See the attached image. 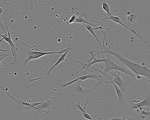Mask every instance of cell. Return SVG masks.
<instances>
[{
	"label": "cell",
	"instance_id": "7c38bea8",
	"mask_svg": "<svg viewBox=\"0 0 150 120\" xmlns=\"http://www.w3.org/2000/svg\"><path fill=\"white\" fill-rule=\"evenodd\" d=\"M72 49H70L68 50L65 52L64 53L59 59L57 62L53 65V66L50 69L47 73V76L48 77L50 76V74L51 71L56 66H57L58 64L61 63L63 61H65L68 65L70 66L71 68L74 71V72H75L74 69L72 68V67L67 61L65 59L66 56L68 52H69Z\"/></svg>",
	"mask_w": 150,
	"mask_h": 120
},
{
	"label": "cell",
	"instance_id": "9c48e42d",
	"mask_svg": "<svg viewBox=\"0 0 150 120\" xmlns=\"http://www.w3.org/2000/svg\"><path fill=\"white\" fill-rule=\"evenodd\" d=\"M108 72L114 76V77H112V78H114L113 80L112 81L118 85L119 87V88L124 94L126 90V84L122 80L120 77L121 73L118 72L117 74H115L114 72L113 73L110 71H108Z\"/></svg>",
	"mask_w": 150,
	"mask_h": 120
},
{
	"label": "cell",
	"instance_id": "4316f807",
	"mask_svg": "<svg viewBox=\"0 0 150 120\" xmlns=\"http://www.w3.org/2000/svg\"><path fill=\"white\" fill-rule=\"evenodd\" d=\"M15 19H11V20H10V22L11 23H13V22L14 21V20Z\"/></svg>",
	"mask_w": 150,
	"mask_h": 120
},
{
	"label": "cell",
	"instance_id": "d6986e66",
	"mask_svg": "<svg viewBox=\"0 0 150 120\" xmlns=\"http://www.w3.org/2000/svg\"><path fill=\"white\" fill-rule=\"evenodd\" d=\"M0 28L3 30L4 34H7V29L4 27V24L3 23L0 19Z\"/></svg>",
	"mask_w": 150,
	"mask_h": 120
},
{
	"label": "cell",
	"instance_id": "52a82bcc",
	"mask_svg": "<svg viewBox=\"0 0 150 120\" xmlns=\"http://www.w3.org/2000/svg\"><path fill=\"white\" fill-rule=\"evenodd\" d=\"M93 68V70L91 72L88 73L86 75H83L79 77L77 75V78L79 80H84L88 78H93L95 79L99 82H100L101 83H103L105 79L103 78L102 76L101 75L102 73L99 71H95L93 68V67H92Z\"/></svg>",
	"mask_w": 150,
	"mask_h": 120
},
{
	"label": "cell",
	"instance_id": "ac0fdd59",
	"mask_svg": "<svg viewBox=\"0 0 150 120\" xmlns=\"http://www.w3.org/2000/svg\"><path fill=\"white\" fill-rule=\"evenodd\" d=\"M79 79L77 78L73 80L70 81H68L67 82H66L65 81H64L62 83V84L61 85V87H63V88H64L66 86H67L69 85L72 84L74 82L78 80Z\"/></svg>",
	"mask_w": 150,
	"mask_h": 120
},
{
	"label": "cell",
	"instance_id": "6da1fadb",
	"mask_svg": "<svg viewBox=\"0 0 150 120\" xmlns=\"http://www.w3.org/2000/svg\"><path fill=\"white\" fill-rule=\"evenodd\" d=\"M113 51L107 47L103 52L104 54H111L115 56L123 64L131 69L137 75H141L146 77L148 82L150 81V70L147 67L132 62L124 58L117 52Z\"/></svg>",
	"mask_w": 150,
	"mask_h": 120
},
{
	"label": "cell",
	"instance_id": "d4e9b609",
	"mask_svg": "<svg viewBox=\"0 0 150 120\" xmlns=\"http://www.w3.org/2000/svg\"><path fill=\"white\" fill-rule=\"evenodd\" d=\"M4 8L2 7H0V15L3 13L4 11Z\"/></svg>",
	"mask_w": 150,
	"mask_h": 120
},
{
	"label": "cell",
	"instance_id": "5b68a950",
	"mask_svg": "<svg viewBox=\"0 0 150 120\" xmlns=\"http://www.w3.org/2000/svg\"><path fill=\"white\" fill-rule=\"evenodd\" d=\"M3 14L6 26L8 37H4L2 35L0 34V36H1L2 38L7 42L8 44V45L9 46L11 49L12 55L13 57V62L9 63V64L14 65L15 63H17L19 59L18 56V46L17 44H14L11 40V36L6 23L4 13V12Z\"/></svg>",
	"mask_w": 150,
	"mask_h": 120
},
{
	"label": "cell",
	"instance_id": "44dd1931",
	"mask_svg": "<svg viewBox=\"0 0 150 120\" xmlns=\"http://www.w3.org/2000/svg\"><path fill=\"white\" fill-rule=\"evenodd\" d=\"M83 116L86 119L89 120H94L91 116L88 114L86 112H82Z\"/></svg>",
	"mask_w": 150,
	"mask_h": 120
},
{
	"label": "cell",
	"instance_id": "7a4b0ae2",
	"mask_svg": "<svg viewBox=\"0 0 150 120\" xmlns=\"http://www.w3.org/2000/svg\"><path fill=\"white\" fill-rule=\"evenodd\" d=\"M81 81V80H79L72 84L67 86L71 93L74 100L88 97L93 93L94 88L101 83L100 82H99L90 89L83 88L80 86Z\"/></svg>",
	"mask_w": 150,
	"mask_h": 120
},
{
	"label": "cell",
	"instance_id": "277c9868",
	"mask_svg": "<svg viewBox=\"0 0 150 120\" xmlns=\"http://www.w3.org/2000/svg\"><path fill=\"white\" fill-rule=\"evenodd\" d=\"M107 58L104 59V62L105 64V67H104L101 64H100L101 68H103L104 70L102 71L104 73L110 70H118L122 72L127 75H130L134 78L135 80L137 81V79L136 77V75H135L132 71L128 69L123 67L118 66L114 63L112 60H111L109 57V54H106Z\"/></svg>",
	"mask_w": 150,
	"mask_h": 120
},
{
	"label": "cell",
	"instance_id": "7402d4cb",
	"mask_svg": "<svg viewBox=\"0 0 150 120\" xmlns=\"http://www.w3.org/2000/svg\"><path fill=\"white\" fill-rule=\"evenodd\" d=\"M9 55L8 54L5 53L2 54H0V68H1L0 65L2 60L6 57ZM0 74H2V73H0Z\"/></svg>",
	"mask_w": 150,
	"mask_h": 120
},
{
	"label": "cell",
	"instance_id": "3957f363",
	"mask_svg": "<svg viewBox=\"0 0 150 120\" xmlns=\"http://www.w3.org/2000/svg\"><path fill=\"white\" fill-rule=\"evenodd\" d=\"M21 44L25 45L40 51H34L29 49H28L27 52L26 56L23 63V66H25L27 63L30 60L37 59L42 56L47 54L55 53H64L68 50L70 49H72V46L69 42V44H67V47L66 49L59 51L48 52H43L40 50L23 42H21Z\"/></svg>",
	"mask_w": 150,
	"mask_h": 120
},
{
	"label": "cell",
	"instance_id": "ba28073f",
	"mask_svg": "<svg viewBox=\"0 0 150 120\" xmlns=\"http://www.w3.org/2000/svg\"><path fill=\"white\" fill-rule=\"evenodd\" d=\"M63 88H62L57 94L53 96L52 98L49 100L45 102L40 104L38 105V107H37L38 109L41 110L42 112H46L47 114H49V113L46 112V110H49L50 109H58V107H57L54 102H52V99L60 92V91Z\"/></svg>",
	"mask_w": 150,
	"mask_h": 120
},
{
	"label": "cell",
	"instance_id": "8992f818",
	"mask_svg": "<svg viewBox=\"0 0 150 120\" xmlns=\"http://www.w3.org/2000/svg\"><path fill=\"white\" fill-rule=\"evenodd\" d=\"M102 14L105 17L102 19L101 20H103L105 19H109L112 20V21H114V22L116 23H118L121 25L125 28H127V29L129 30L130 31H131L135 35L139 37L144 42L145 44L146 45V47L148 48V46L147 44V42L148 41H145L141 37H140L134 30L129 27L127 25H125L122 21L120 20L119 16H114V15H107L103 13H102Z\"/></svg>",
	"mask_w": 150,
	"mask_h": 120
},
{
	"label": "cell",
	"instance_id": "e0dca14e",
	"mask_svg": "<svg viewBox=\"0 0 150 120\" xmlns=\"http://www.w3.org/2000/svg\"><path fill=\"white\" fill-rule=\"evenodd\" d=\"M146 108L147 110V111H145L144 110H142L141 111V116L140 117H141L142 119H144L146 117H150V111L149 110L148 107Z\"/></svg>",
	"mask_w": 150,
	"mask_h": 120
},
{
	"label": "cell",
	"instance_id": "5bb4252c",
	"mask_svg": "<svg viewBox=\"0 0 150 120\" xmlns=\"http://www.w3.org/2000/svg\"><path fill=\"white\" fill-rule=\"evenodd\" d=\"M127 19L128 22L131 23H133L135 22L137 17L135 14L130 11H128L127 13Z\"/></svg>",
	"mask_w": 150,
	"mask_h": 120
},
{
	"label": "cell",
	"instance_id": "4fadbf2b",
	"mask_svg": "<svg viewBox=\"0 0 150 120\" xmlns=\"http://www.w3.org/2000/svg\"><path fill=\"white\" fill-rule=\"evenodd\" d=\"M106 83H110L114 87L117 93L118 97V101L120 102H123L124 100V95L122 92L121 90L117 86V85L114 83L112 81H108Z\"/></svg>",
	"mask_w": 150,
	"mask_h": 120
},
{
	"label": "cell",
	"instance_id": "83f0119b",
	"mask_svg": "<svg viewBox=\"0 0 150 120\" xmlns=\"http://www.w3.org/2000/svg\"><path fill=\"white\" fill-rule=\"evenodd\" d=\"M0 88L2 90L3 89V88L0 85Z\"/></svg>",
	"mask_w": 150,
	"mask_h": 120
},
{
	"label": "cell",
	"instance_id": "cb8c5ba5",
	"mask_svg": "<svg viewBox=\"0 0 150 120\" xmlns=\"http://www.w3.org/2000/svg\"><path fill=\"white\" fill-rule=\"evenodd\" d=\"M3 39H4L3 38H1V39L0 40V44L1 42L4 43L5 42H4V41H3ZM0 51L7 52V51H8V50H4V49H2L0 48Z\"/></svg>",
	"mask_w": 150,
	"mask_h": 120
},
{
	"label": "cell",
	"instance_id": "9a60e30c",
	"mask_svg": "<svg viewBox=\"0 0 150 120\" xmlns=\"http://www.w3.org/2000/svg\"><path fill=\"white\" fill-rule=\"evenodd\" d=\"M86 27L87 29L91 32V33L94 37L98 43L99 44L100 46V41L99 40L98 38L97 37V35L96 34L94 31V28H93L92 26L86 24V23H82Z\"/></svg>",
	"mask_w": 150,
	"mask_h": 120
},
{
	"label": "cell",
	"instance_id": "8fae6325",
	"mask_svg": "<svg viewBox=\"0 0 150 120\" xmlns=\"http://www.w3.org/2000/svg\"><path fill=\"white\" fill-rule=\"evenodd\" d=\"M133 102L134 104L137 107L139 110V108L141 107L143 108L144 107H150V92H149L146 96L145 98H143V100L137 103Z\"/></svg>",
	"mask_w": 150,
	"mask_h": 120
},
{
	"label": "cell",
	"instance_id": "2e32d148",
	"mask_svg": "<svg viewBox=\"0 0 150 120\" xmlns=\"http://www.w3.org/2000/svg\"><path fill=\"white\" fill-rule=\"evenodd\" d=\"M107 13V15H114L111 12L110 8L108 4L105 1H104L102 3V8Z\"/></svg>",
	"mask_w": 150,
	"mask_h": 120
},
{
	"label": "cell",
	"instance_id": "ffe728a7",
	"mask_svg": "<svg viewBox=\"0 0 150 120\" xmlns=\"http://www.w3.org/2000/svg\"><path fill=\"white\" fill-rule=\"evenodd\" d=\"M77 16L75 15H73L68 22V24L74 22L77 18Z\"/></svg>",
	"mask_w": 150,
	"mask_h": 120
},
{
	"label": "cell",
	"instance_id": "484cf974",
	"mask_svg": "<svg viewBox=\"0 0 150 120\" xmlns=\"http://www.w3.org/2000/svg\"><path fill=\"white\" fill-rule=\"evenodd\" d=\"M16 40V41L17 40V41H18V37H15V41Z\"/></svg>",
	"mask_w": 150,
	"mask_h": 120
},
{
	"label": "cell",
	"instance_id": "30bf717a",
	"mask_svg": "<svg viewBox=\"0 0 150 120\" xmlns=\"http://www.w3.org/2000/svg\"><path fill=\"white\" fill-rule=\"evenodd\" d=\"M74 22L87 24L91 26H94L97 28V29H99L103 33L104 36L105 35L107 30L108 29V28L105 30L103 31L99 27H98L96 25L92 23L88 22L87 20L86 14L84 13V12H83L81 13L79 15L78 17H77Z\"/></svg>",
	"mask_w": 150,
	"mask_h": 120
},
{
	"label": "cell",
	"instance_id": "603a6c76",
	"mask_svg": "<svg viewBox=\"0 0 150 120\" xmlns=\"http://www.w3.org/2000/svg\"><path fill=\"white\" fill-rule=\"evenodd\" d=\"M80 101H79L77 104H75V106L78 108L82 112H86V111L83 109V108L80 105Z\"/></svg>",
	"mask_w": 150,
	"mask_h": 120
}]
</instances>
